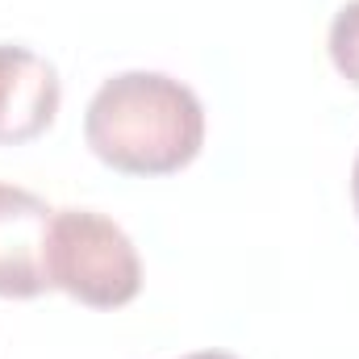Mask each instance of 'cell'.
Returning <instances> with one entry per match:
<instances>
[{"mask_svg": "<svg viewBox=\"0 0 359 359\" xmlns=\"http://www.w3.org/2000/svg\"><path fill=\"white\" fill-rule=\"evenodd\" d=\"M84 142L121 176H172L205 147V104L163 72H121L92 92Z\"/></svg>", "mask_w": 359, "mask_h": 359, "instance_id": "1", "label": "cell"}, {"mask_svg": "<svg viewBox=\"0 0 359 359\" xmlns=\"http://www.w3.org/2000/svg\"><path fill=\"white\" fill-rule=\"evenodd\" d=\"M42 268L50 288L92 309H121L142 292L134 238L96 209H55Z\"/></svg>", "mask_w": 359, "mask_h": 359, "instance_id": "2", "label": "cell"}, {"mask_svg": "<svg viewBox=\"0 0 359 359\" xmlns=\"http://www.w3.org/2000/svg\"><path fill=\"white\" fill-rule=\"evenodd\" d=\"M59 104L63 84L55 63L29 46L0 42V147H21L46 134Z\"/></svg>", "mask_w": 359, "mask_h": 359, "instance_id": "3", "label": "cell"}, {"mask_svg": "<svg viewBox=\"0 0 359 359\" xmlns=\"http://www.w3.org/2000/svg\"><path fill=\"white\" fill-rule=\"evenodd\" d=\"M55 209L17 184H0V297L29 301L42 297L46 284V230Z\"/></svg>", "mask_w": 359, "mask_h": 359, "instance_id": "4", "label": "cell"}, {"mask_svg": "<svg viewBox=\"0 0 359 359\" xmlns=\"http://www.w3.org/2000/svg\"><path fill=\"white\" fill-rule=\"evenodd\" d=\"M326 46H330L334 72H339L351 88H359V0H347V4L334 13Z\"/></svg>", "mask_w": 359, "mask_h": 359, "instance_id": "5", "label": "cell"}, {"mask_svg": "<svg viewBox=\"0 0 359 359\" xmlns=\"http://www.w3.org/2000/svg\"><path fill=\"white\" fill-rule=\"evenodd\" d=\"M351 205H355V217H359V155H355V168H351Z\"/></svg>", "mask_w": 359, "mask_h": 359, "instance_id": "6", "label": "cell"}, {"mask_svg": "<svg viewBox=\"0 0 359 359\" xmlns=\"http://www.w3.org/2000/svg\"><path fill=\"white\" fill-rule=\"evenodd\" d=\"M180 359H238L230 351H192V355H180Z\"/></svg>", "mask_w": 359, "mask_h": 359, "instance_id": "7", "label": "cell"}]
</instances>
